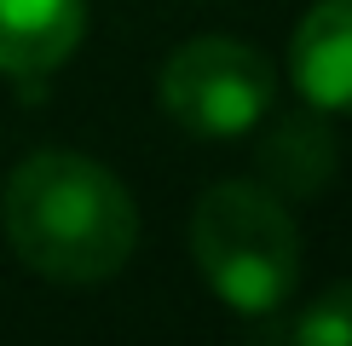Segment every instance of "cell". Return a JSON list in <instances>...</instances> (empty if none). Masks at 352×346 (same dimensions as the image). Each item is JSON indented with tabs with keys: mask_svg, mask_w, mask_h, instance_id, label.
I'll return each instance as SVG.
<instances>
[{
	"mask_svg": "<svg viewBox=\"0 0 352 346\" xmlns=\"http://www.w3.org/2000/svg\"><path fill=\"white\" fill-rule=\"evenodd\" d=\"M6 237L41 277L98 283L133 260L139 208L104 162L76 150H35L6 185Z\"/></svg>",
	"mask_w": 352,
	"mask_h": 346,
	"instance_id": "6da1fadb",
	"label": "cell"
},
{
	"mask_svg": "<svg viewBox=\"0 0 352 346\" xmlns=\"http://www.w3.org/2000/svg\"><path fill=\"white\" fill-rule=\"evenodd\" d=\"M190 254L208 288L231 312H277L300 283V231L283 196L254 179H226L202 191L190 220Z\"/></svg>",
	"mask_w": 352,
	"mask_h": 346,
	"instance_id": "7a4b0ae2",
	"label": "cell"
},
{
	"mask_svg": "<svg viewBox=\"0 0 352 346\" xmlns=\"http://www.w3.org/2000/svg\"><path fill=\"white\" fill-rule=\"evenodd\" d=\"M272 93H277L272 64L254 47L226 35L185 41L156 81L162 110L197 139H237L248 127H260V115L272 110Z\"/></svg>",
	"mask_w": 352,
	"mask_h": 346,
	"instance_id": "3957f363",
	"label": "cell"
},
{
	"mask_svg": "<svg viewBox=\"0 0 352 346\" xmlns=\"http://www.w3.org/2000/svg\"><path fill=\"white\" fill-rule=\"evenodd\" d=\"M289 76L324 115H352V0H318L289 41Z\"/></svg>",
	"mask_w": 352,
	"mask_h": 346,
	"instance_id": "277c9868",
	"label": "cell"
},
{
	"mask_svg": "<svg viewBox=\"0 0 352 346\" xmlns=\"http://www.w3.org/2000/svg\"><path fill=\"white\" fill-rule=\"evenodd\" d=\"M87 0H0V69L47 76L81 47Z\"/></svg>",
	"mask_w": 352,
	"mask_h": 346,
	"instance_id": "5b68a950",
	"label": "cell"
},
{
	"mask_svg": "<svg viewBox=\"0 0 352 346\" xmlns=\"http://www.w3.org/2000/svg\"><path fill=\"white\" fill-rule=\"evenodd\" d=\"M266 179L277 185L283 196H300V191H318L329 179V162H335V144H329V127L318 115H289L266 133Z\"/></svg>",
	"mask_w": 352,
	"mask_h": 346,
	"instance_id": "8992f818",
	"label": "cell"
},
{
	"mask_svg": "<svg viewBox=\"0 0 352 346\" xmlns=\"http://www.w3.org/2000/svg\"><path fill=\"white\" fill-rule=\"evenodd\" d=\"M289 335L306 341V346H352V283L324 288V295L295 317Z\"/></svg>",
	"mask_w": 352,
	"mask_h": 346,
	"instance_id": "52a82bcc",
	"label": "cell"
}]
</instances>
